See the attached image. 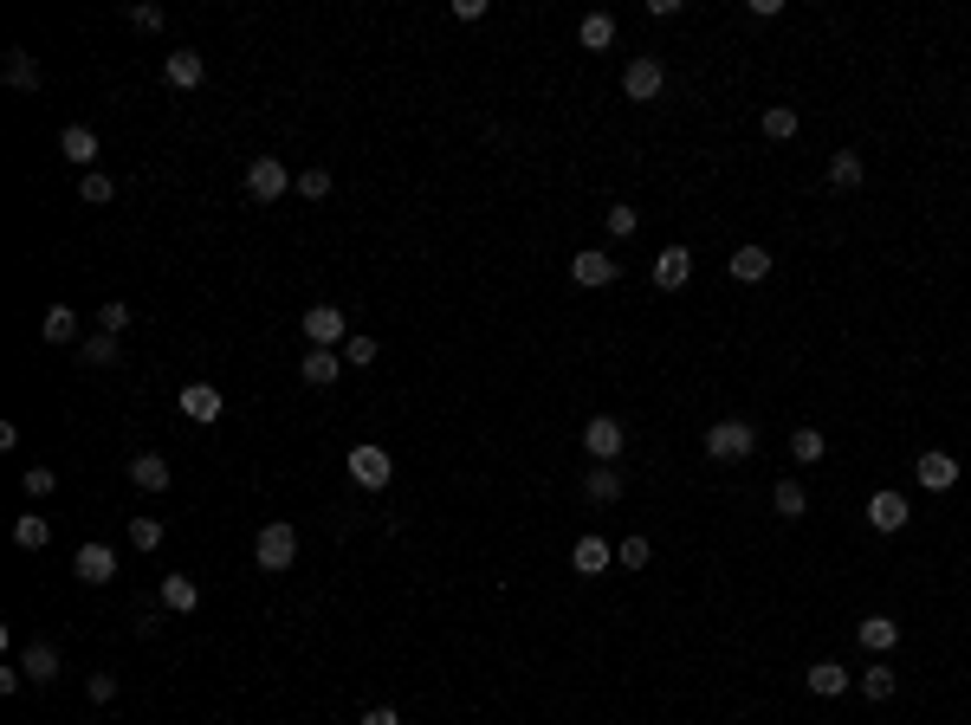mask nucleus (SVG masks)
<instances>
[{
    "label": "nucleus",
    "mask_w": 971,
    "mask_h": 725,
    "mask_svg": "<svg viewBox=\"0 0 971 725\" xmlns=\"http://www.w3.org/2000/svg\"><path fill=\"white\" fill-rule=\"evenodd\" d=\"M758 454V428L745 415H726L706 428V460H751Z\"/></svg>",
    "instance_id": "1"
},
{
    "label": "nucleus",
    "mask_w": 971,
    "mask_h": 725,
    "mask_svg": "<svg viewBox=\"0 0 971 725\" xmlns=\"http://www.w3.org/2000/svg\"><path fill=\"white\" fill-rule=\"evenodd\" d=\"M253 564H259V570H292V564H298V525L272 518V525L253 538Z\"/></svg>",
    "instance_id": "2"
},
{
    "label": "nucleus",
    "mask_w": 971,
    "mask_h": 725,
    "mask_svg": "<svg viewBox=\"0 0 971 725\" xmlns=\"http://www.w3.org/2000/svg\"><path fill=\"white\" fill-rule=\"evenodd\" d=\"M285 188H298V182H292V169H285L279 156H253V162H246V195H253V201H279Z\"/></svg>",
    "instance_id": "3"
},
{
    "label": "nucleus",
    "mask_w": 971,
    "mask_h": 725,
    "mask_svg": "<svg viewBox=\"0 0 971 725\" xmlns=\"http://www.w3.org/2000/svg\"><path fill=\"white\" fill-rule=\"evenodd\" d=\"M583 447H590V460H603V467H615L628 447V428L615 415H590V428H583Z\"/></svg>",
    "instance_id": "4"
},
{
    "label": "nucleus",
    "mask_w": 971,
    "mask_h": 725,
    "mask_svg": "<svg viewBox=\"0 0 971 725\" xmlns=\"http://www.w3.org/2000/svg\"><path fill=\"white\" fill-rule=\"evenodd\" d=\"M350 480H357L363 492H382V486H389L395 480V460L389 454H382V447H350Z\"/></svg>",
    "instance_id": "5"
},
{
    "label": "nucleus",
    "mask_w": 971,
    "mask_h": 725,
    "mask_svg": "<svg viewBox=\"0 0 971 725\" xmlns=\"http://www.w3.org/2000/svg\"><path fill=\"white\" fill-rule=\"evenodd\" d=\"M72 577H78V583H91V590H104V583L117 577V551H111V544H78Z\"/></svg>",
    "instance_id": "6"
},
{
    "label": "nucleus",
    "mask_w": 971,
    "mask_h": 725,
    "mask_svg": "<svg viewBox=\"0 0 971 725\" xmlns=\"http://www.w3.org/2000/svg\"><path fill=\"white\" fill-rule=\"evenodd\" d=\"M305 337H311L318 350H331V344H350V318H344L337 305H311V311H305Z\"/></svg>",
    "instance_id": "7"
},
{
    "label": "nucleus",
    "mask_w": 971,
    "mask_h": 725,
    "mask_svg": "<svg viewBox=\"0 0 971 725\" xmlns=\"http://www.w3.org/2000/svg\"><path fill=\"white\" fill-rule=\"evenodd\" d=\"M648 279L661 285V292H680V285L693 279V253H687V246H661V259L648 266Z\"/></svg>",
    "instance_id": "8"
},
{
    "label": "nucleus",
    "mask_w": 971,
    "mask_h": 725,
    "mask_svg": "<svg viewBox=\"0 0 971 725\" xmlns=\"http://www.w3.org/2000/svg\"><path fill=\"white\" fill-rule=\"evenodd\" d=\"M907 518H913V505L900 499V492H874V499H868V525L881 531V538H894V531L907 525Z\"/></svg>",
    "instance_id": "9"
},
{
    "label": "nucleus",
    "mask_w": 971,
    "mask_h": 725,
    "mask_svg": "<svg viewBox=\"0 0 971 725\" xmlns=\"http://www.w3.org/2000/svg\"><path fill=\"white\" fill-rule=\"evenodd\" d=\"M661 85H667V72H661V59H635V65H628V72H622V91H628V98H635V104H648V98H661Z\"/></svg>",
    "instance_id": "10"
},
{
    "label": "nucleus",
    "mask_w": 971,
    "mask_h": 725,
    "mask_svg": "<svg viewBox=\"0 0 971 725\" xmlns=\"http://www.w3.org/2000/svg\"><path fill=\"white\" fill-rule=\"evenodd\" d=\"M913 473H920V486H926V492H952V486H959V460H952L946 447L920 454V467H913Z\"/></svg>",
    "instance_id": "11"
},
{
    "label": "nucleus",
    "mask_w": 971,
    "mask_h": 725,
    "mask_svg": "<svg viewBox=\"0 0 971 725\" xmlns=\"http://www.w3.org/2000/svg\"><path fill=\"white\" fill-rule=\"evenodd\" d=\"M221 389H214V382H188V389H182V415L188 421H201V428H208V421H221Z\"/></svg>",
    "instance_id": "12"
},
{
    "label": "nucleus",
    "mask_w": 971,
    "mask_h": 725,
    "mask_svg": "<svg viewBox=\"0 0 971 725\" xmlns=\"http://www.w3.org/2000/svg\"><path fill=\"white\" fill-rule=\"evenodd\" d=\"M298 376H305L311 389H331V382L344 376V357H337V350H318V344H311L305 357H298Z\"/></svg>",
    "instance_id": "13"
},
{
    "label": "nucleus",
    "mask_w": 971,
    "mask_h": 725,
    "mask_svg": "<svg viewBox=\"0 0 971 725\" xmlns=\"http://www.w3.org/2000/svg\"><path fill=\"white\" fill-rule=\"evenodd\" d=\"M615 272H622V266H615L609 253H596V246H590V253H577V259H570V279H577V285H590V292H596V285H615Z\"/></svg>",
    "instance_id": "14"
},
{
    "label": "nucleus",
    "mask_w": 971,
    "mask_h": 725,
    "mask_svg": "<svg viewBox=\"0 0 971 725\" xmlns=\"http://www.w3.org/2000/svg\"><path fill=\"white\" fill-rule=\"evenodd\" d=\"M59 149H65V162H78V169H98V130H85V123H72V130L59 136Z\"/></svg>",
    "instance_id": "15"
},
{
    "label": "nucleus",
    "mask_w": 971,
    "mask_h": 725,
    "mask_svg": "<svg viewBox=\"0 0 971 725\" xmlns=\"http://www.w3.org/2000/svg\"><path fill=\"white\" fill-rule=\"evenodd\" d=\"M20 674L39 680V687H52V680H59V648H52V641H33V648L20 654Z\"/></svg>",
    "instance_id": "16"
},
{
    "label": "nucleus",
    "mask_w": 971,
    "mask_h": 725,
    "mask_svg": "<svg viewBox=\"0 0 971 725\" xmlns=\"http://www.w3.org/2000/svg\"><path fill=\"white\" fill-rule=\"evenodd\" d=\"M195 603H201V583L182 577V570H169V577H162V609H169V615H188Z\"/></svg>",
    "instance_id": "17"
},
{
    "label": "nucleus",
    "mask_w": 971,
    "mask_h": 725,
    "mask_svg": "<svg viewBox=\"0 0 971 725\" xmlns=\"http://www.w3.org/2000/svg\"><path fill=\"white\" fill-rule=\"evenodd\" d=\"M803 680H810V693H823V700H836V693H849V687H855V674H849L842 661H816Z\"/></svg>",
    "instance_id": "18"
},
{
    "label": "nucleus",
    "mask_w": 971,
    "mask_h": 725,
    "mask_svg": "<svg viewBox=\"0 0 971 725\" xmlns=\"http://www.w3.org/2000/svg\"><path fill=\"white\" fill-rule=\"evenodd\" d=\"M583 499H590V505H615V499H622V473L596 460V467L583 473Z\"/></svg>",
    "instance_id": "19"
},
{
    "label": "nucleus",
    "mask_w": 971,
    "mask_h": 725,
    "mask_svg": "<svg viewBox=\"0 0 971 725\" xmlns=\"http://www.w3.org/2000/svg\"><path fill=\"white\" fill-rule=\"evenodd\" d=\"M162 72H169L175 91H195L201 78H208V59H201V52H169V65H162Z\"/></svg>",
    "instance_id": "20"
},
{
    "label": "nucleus",
    "mask_w": 971,
    "mask_h": 725,
    "mask_svg": "<svg viewBox=\"0 0 971 725\" xmlns=\"http://www.w3.org/2000/svg\"><path fill=\"white\" fill-rule=\"evenodd\" d=\"M855 641H861L868 654H887V648L900 641V622H894V615H868V622L855 628Z\"/></svg>",
    "instance_id": "21"
},
{
    "label": "nucleus",
    "mask_w": 971,
    "mask_h": 725,
    "mask_svg": "<svg viewBox=\"0 0 971 725\" xmlns=\"http://www.w3.org/2000/svg\"><path fill=\"white\" fill-rule=\"evenodd\" d=\"M39 337H46V344H78V311H72V305H46V318H39Z\"/></svg>",
    "instance_id": "22"
},
{
    "label": "nucleus",
    "mask_w": 971,
    "mask_h": 725,
    "mask_svg": "<svg viewBox=\"0 0 971 725\" xmlns=\"http://www.w3.org/2000/svg\"><path fill=\"white\" fill-rule=\"evenodd\" d=\"M130 486L169 492V460H162V454H136V460H130Z\"/></svg>",
    "instance_id": "23"
},
{
    "label": "nucleus",
    "mask_w": 971,
    "mask_h": 725,
    "mask_svg": "<svg viewBox=\"0 0 971 725\" xmlns=\"http://www.w3.org/2000/svg\"><path fill=\"white\" fill-rule=\"evenodd\" d=\"M570 570H577V577H603V570H609V544H603V538H577V551H570Z\"/></svg>",
    "instance_id": "24"
},
{
    "label": "nucleus",
    "mask_w": 971,
    "mask_h": 725,
    "mask_svg": "<svg viewBox=\"0 0 971 725\" xmlns=\"http://www.w3.org/2000/svg\"><path fill=\"white\" fill-rule=\"evenodd\" d=\"M861 182H868L861 156H855V149H836V156H829V188H842V195H849V188H861Z\"/></svg>",
    "instance_id": "25"
},
{
    "label": "nucleus",
    "mask_w": 971,
    "mask_h": 725,
    "mask_svg": "<svg viewBox=\"0 0 971 725\" xmlns=\"http://www.w3.org/2000/svg\"><path fill=\"white\" fill-rule=\"evenodd\" d=\"M577 39H583V52H603V46H615V13H583Z\"/></svg>",
    "instance_id": "26"
},
{
    "label": "nucleus",
    "mask_w": 971,
    "mask_h": 725,
    "mask_svg": "<svg viewBox=\"0 0 971 725\" xmlns=\"http://www.w3.org/2000/svg\"><path fill=\"white\" fill-rule=\"evenodd\" d=\"M78 357H85L91 369H111V363L123 357V344H117V337H111V331H91V337H85V344H78Z\"/></svg>",
    "instance_id": "27"
},
{
    "label": "nucleus",
    "mask_w": 971,
    "mask_h": 725,
    "mask_svg": "<svg viewBox=\"0 0 971 725\" xmlns=\"http://www.w3.org/2000/svg\"><path fill=\"white\" fill-rule=\"evenodd\" d=\"M13 544H20V551H46V544H52V525H46L39 512L13 518Z\"/></svg>",
    "instance_id": "28"
},
{
    "label": "nucleus",
    "mask_w": 971,
    "mask_h": 725,
    "mask_svg": "<svg viewBox=\"0 0 971 725\" xmlns=\"http://www.w3.org/2000/svg\"><path fill=\"white\" fill-rule=\"evenodd\" d=\"M764 272H771V253H764V246H738V253H732V279L758 285Z\"/></svg>",
    "instance_id": "29"
},
{
    "label": "nucleus",
    "mask_w": 971,
    "mask_h": 725,
    "mask_svg": "<svg viewBox=\"0 0 971 725\" xmlns=\"http://www.w3.org/2000/svg\"><path fill=\"white\" fill-rule=\"evenodd\" d=\"M823 454H829L823 428H797V434H790V460H797V467H816Z\"/></svg>",
    "instance_id": "30"
},
{
    "label": "nucleus",
    "mask_w": 971,
    "mask_h": 725,
    "mask_svg": "<svg viewBox=\"0 0 971 725\" xmlns=\"http://www.w3.org/2000/svg\"><path fill=\"white\" fill-rule=\"evenodd\" d=\"M771 505H777V518H803V512H810V492H803L797 480H777Z\"/></svg>",
    "instance_id": "31"
},
{
    "label": "nucleus",
    "mask_w": 971,
    "mask_h": 725,
    "mask_svg": "<svg viewBox=\"0 0 971 725\" xmlns=\"http://www.w3.org/2000/svg\"><path fill=\"white\" fill-rule=\"evenodd\" d=\"M764 136H771V143H790V136H797V111H790V104H764Z\"/></svg>",
    "instance_id": "32"
},
{
    "label": "nucleus",
    "mask_w": 971,
    "mask_h": 725,
    "mask_svg": "<svg viewBox=\"0 0 971 725\" xmlns=\"http://www.w3.org/2000/svg\"><path fill=\"white\" fill-rule=\"evenodd\" d=\"M7 85H13V91H39V65H33V52H7Z\"/></svg>",
    "instance_id": "33"
},
{
    "label": "nucleus",
    "mask_w": 971,
    "mask_h": 725,
    "mask_svg": "<svg viewBox=\"0 0 971 725\" xmlns=\"http://www.w3.org/2000/svg\"><path fill=\"white\" fill-rule=\"evenodd\" d=\"M894 687H900V680H894V667H887V661H874L868 674H861V693H868V700H894Z\"/></svg>",
    "instance_id": "34"
},
{
    "label": "nucleus",
    "mask_w": 971,
    "mask_h": 725,
    "mask_svg": "<svg viewBox=\"0 0 971 725\" xmlns=\"http://www.w3.org/2000/svg\"><path fill=\"white\" fill-rule=\"evenodd\" d=\"M78 195H85V208H104V201L117 195V182H111V175H104V169H91L85 182H78Z\"/></svg>",
    "instance_id": "35"
},
{
    "label": "nucleus",
    "mask_w": 971,
    "mask_h": 725,
    "mask_svg": "<svg viewBox=\"0 0 971 725\" xmlns=\"http://www.w3.org/2000/svg\"><path fill=\"white\" fill-rule=\"evenodd\" d=\"M130 318H136V311L123 305V298H111V305H98V331H111V337H123V331H130Z\"/></svg>",
    "instance_id": "36"
},
{
    "label": "nucleus",
    "mask_w": 971,
    "mask_h": 725,
    "mask_svg": "<svg viewBox=\"0 0 971 725\" xmlns=\"http://www.w3.org/2000/svg\"><path fill=\"white\" fill-rule=\"evenodd\" d=\"M130 544L136 551H162V518H130Z\"/></svg>",
    "instance_id": "37"
},
{
    "label": "nucleus",
    "mask_w": 971,
    "mask_h": 725,
    "mask_svg": "<svg viewBox=\"0 0 971 725\" xmlns=\"http://www.w3.org/2000/svg\"><path fill=\"white\" fill-rule=\"evenodd\" d=\"M298 195L324 201V195H331V169H298Z\"/></svg>",
    "instance_id": "38"
},
{
    "label": "nucleus",
    "mask_w": 971,
    "mask_h": 725,
    "mask_svg": "<svg viewBox=\"0 0 971 725\" xmlns=\"http://www.w3.org/2000/svg\"><path fill=\"white\" fill-rule=\"evenodd\" d=\"M648 538H622V551H615V564H622V570H641V564H648Z\"/></svg>",
    "instance_id": "39"
},
{
    "label": "nucleus",
    "mask_w": 971,
    "mask_h": 725,
    "mask_svg": "<svg viewBox=\"0 0 971 725\" xmlns=\"http://www.w3.org/2000/svg\"><path fill=\"white\" fill-rule=\"evenodd\" d=\"M20 486L33 492V499H46V492L59 486V473H52V467H26V473H20Z\"/></svg>",
    "instance_id": "40"
},
{
    "label": "nucleus",
    "mask_w": 971,
    "mask_h": 725,
    "mask_svg": "<svg viewBox=\"0 0 971 725\" xmlns=\"http://www.w3.org/2000/svg\"><path fill=\"white\" fill-rule=\"evenodd\" d=\"M344 363L350 369H369V363H376V337H350V344H344Z\"/></svg>",
    "instance_id": "41"
},
{
    "label": "nucleus",
    "mask_w": 971,
    "mask_h": 725,
    "mask_svg": "<svg viewBox=\"0 0 971 725\" xmlns=\"http://www.w3.org/2000/svg\"><path fill=\"white\" fill-rule=\"evenodd\" d=\"M635 227H641V214H635V208H622V201H615V208H609V234H615V240H628V234H635Z\"/></svg>",
    "instance_id": "42"
},
{
    "label": "nucleus",
    "mask_w": 971,
    "mask_h": 725,
    "mask_svg": "<svg viewBox=\"0 0 971 725\" xmlns=\"http://www.w3.org/2000/svg\"><path fill=\"white\" fill-rule=\"evenodd\" d=\"M85 687H91V706H111L117 700V674H91Z\"/></svg>",
    "instance_id": "43"
},
{
    "label": "nucleus",
    "mask_w": 971,
    "mask_h": 725,
    "mask_svg": "<svg viewBox=\"0 0 971 725\" xmlns=\"http://www.w3.org/2000/svg\"><path fill=\"white\" fill-rule=\"evenodd\" d=\"M130 26H143V33H156V26H162V7H130Z\"/></svg>",
    "instance_id": "44"
},
{
    "label": "nucleus",
    "mask_w": 971,
    "mask_h": 725,
    "mask_svg": "<svg viewBox=\"0 0 971 725\" xmlns=\"http://www.w3.org/2000/svg\"><path fill=\"white\" fill-rule=\"evenodd\" d=\"M745 13H751V20H777V13H784V0H745Z\"/></svg>",
    "instance_id": "45"
},
{
    "label": "nucleus",
    "mask_w": 971,
    "mask_h": 725,
    "mask_svg": "<svg viewBox=\"0 0 971 725\" xmlns=\"http://www.w3.org/2000/svg\"><path fill=\"white\" fill-rule=\"evenodd\" d=\"M357 725H402V713H395V706H369Z\"/></svg>",
    "instance_id": "46"
}]
</instances>
